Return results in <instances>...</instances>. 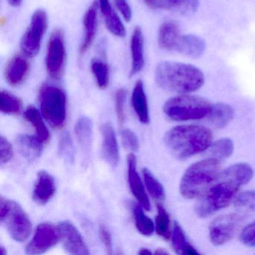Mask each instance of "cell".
Wrapping results in <instances>:
<instances>
[{"instance_id": "1", "label": "cell", "mask_w": 255, "mask_h": 255, "mask_svg": "<svg viewBox=\"0 0 255 255\" xmlns=\"http://www.w3.org/2000/svg\"><path fill=\"white\" fill-rule=\"evenodd\" d=\"M155 79L158 86L171 93H192L204 86L202 71L195 65L164 61L156 65Z\"/></svg>"}, {"instance_id": "2", "label": "cell", "mask_w": 255, "mask_h": 255, "mask_svg": "<svg viewBox=\"0 0 255 255\" xmlns=\"http://www.w3.org/2000/svg\"><path fill=\"white\" fill-rule=\"evenodd\" d=\"M164 141L175 157L185 159L210 147L213 143V133L205 127L180 125L169 129Z\"/></svg>"}, {"instance_id": "3", "label": "cell", "mask_w": 255, "mask_h": 255, "mask_svg": "<svg viewBox=\"0 0 255 255\" xmlns=\"http://www.w3.org/2000/svg\"><path fill=\"white\" fill-rule=\"evenodd\" d=\"M221 173V161L215 158L192 164L182 177L180 194L187 199L200 198L213 186Z\"/></svg>"}, {"instance_id": "4", "label": "cell", "mask_w": 255, "mask_h": 255, "mask_svg": "<svg viewBox=\"0 0 255 255\" xmlns=\"http://www.w3.org/2000/svg\"><path fill=\"white\" fill-rule=\"evenodd\" d=\"M242 187L235 180L221 173L213 186L200 197L195 205V212L199 217L206 218L229 205Z\"/></svg>"}, {"instance_id": "5", "label": "cell", "mask_w": 255, "mask_h": 255, "mask_svg": "<svg viewBox=\"0 0 255 255\" xmlns=\"http://www.w3.org/2000/svg\"><path fill=\"white\" fill-rule=\"evenodd\" d=\"M212 107L207 100L201 97L185 94L166 101L163 111L171 120L184 122L204 119L209 116Z\"/></svg>"}, {"instance_id": "6", "label": "cell", "mask_w": 255, "mask_h": 255, "mask_svg": "<svg viewBox=\"0 0 255 255\" xmlns=\"http://www.w3.org/2000/svg\"><path fill=\"white\" fill-rule=\"evenodd\" d=\"M39 102L43 117L53 129L64 128L66 122V96L56 86L44 84L39 92Z\"/></svg>"}, {"instance_id": "7", "label": "cell", "mask_w": 255, "mask_h": 255, "mask_svg": "<svg viewBox=\"0 0 255 255\" xmlns=\"http://www.w3.org/2000/svg\"><path fill=\"white\" fill-rule=\"evenodd\" d=\"M0 217L14 240L24 242L27 240L32 231V224L17 202L2 197L0 200Z\"/></svg>"}, {"instance_id": "8", "label": "cell", "mask_w": 255, "mask_h": 255, "mask_svg": "<svg viewBox=\"0 0 255 255\" xmlns=\"http://www.w3.org/2000/svg\"><path fill=\"white\" fill-rule=\"evenodd\" d=\"M48 26L46 11L38 9L34 13L30 24L20 41L22 53L28 58L35 57L39 53L41 41Z\"/></svg>"}, {"instance_id": "9", "label": "cell", "mask_w": 255, "mask_h": 255, "mask_svg": "<svg viewBox=\"0 0 255 255\" xmlns=\"http://www.w3.org/2000/svg\"><path fill=\"white\" fill-rule=\"evenodd\" d=\"M66 49L64 33L56 29L50 36L46 55V69L47 74L54 80H60L66 65Z\"/></svg>"}, {"instance_id": "10", "label": "cell", "mask_w": 255, "mask_h": 255, "mask_svg": "<svg viewBox=\"0 0 255 255\" xmlns=\"http://www.w3.org/2000/svg\"><path fill=\"white\" fill-rule=\"evenodd\" d=\"M241 215H222L216 218L209 227V237L214 246H222L232 240L243 227Z\"/></svg>"}, {"instance_id": "11", "label": "cell", "mask_w": 255, "mask_h": 255, "mask_svg": "<svg viewBox=\"0 0 255 255\" xmlns=\"http://www.w3.org/2000/svg\"><path fill=\"white\" fill-rule=\"evenodd\" d=\"M59 239L58 228L49 223L41 224L37 227L33 238L26 246V253L29 255L45 253L57 244Z\"/></svg>"}, {"instance_id": "12", "label": "cell", "mask_w": 255, "mask_h": 255, "mask_svg": "<svg viewBox=\"0 0 255 255\" xmlns=\"http://www.w3.org/2000/svg\"><path fill=\"white\" fill-rule=\"evenodd\" d=\"M60 240L68 253L76 255H88L90 254L83 237L71 222L63 221L58 225Z\"/></svg>"}, {"instance_id": "13", "label": "cell", "mask_w": 255, "mask_h": 255, "mask_svg": "<svg viewBox=\"0 0 255 255\" xmlns=\"http://www.w3.org/2000/svg\"><path fill=\"white\" fill-rule=\"evenodd\" d=\"M152 9L168 10L182 16L194 14L199 6V0H143Z\"/></svg>"}, {"instance_id": "14", "label": "cell", "mask_w": 255, "mask_h": 255, "mask_svg": "<svg viewBox=\"0 0 255 255\" xmlns=\"http://www.w3.org/2000/svg\"><path fill=\"white\" fill-rule=\"evenodd\" d=\"M23 55H14L7 63L5 68V80L11 86L21 85L27 77L30 70V64Z\"/></svg>"}, {"instance_id": "15", "label": "cell", "mask_w": 255, "mask_h": 255, "mask_svg": "<svg viewBox=\"0 0 255 255\" xmlns=\"http://www.w3.org/2000/svg\"><path fill=\"white\" fill-rule=\"evenodd\" d=\"M128 182L131 192L141 207L146 210H150V201L143 186L142 182L136 171V157L133 153L128 156Z\"/></svg>"}, {"instance_id": "16", "label": "cell", "mask_w": 255, "mask_h": 255, "mask_svg": "<svg viewBox=\"0 0 255 255\" xmlns=\"http://www.w3.org/2000/svg\"><path fill=\"white\" fill-rule=\"evenodd\" d=\"M182 35L178 23L173 20H167L159 26L158 44L162 50L176 51Z\"/></svg>"}, {"instance_id": "17", "label": "cell", "mask_w": 255, "mask_h": 255, "mask_svg": "<svg viewBox=\"0 0 255 255\" xmlns=\"http://www.w3.org/2000/svg\"><path fill=\"white\" fill-rule=\"evenodd\" d=\"M103 137V156L107 163L115 167L119 161V150L116 132L110 124H104L101 128Z\"/></svg>"}, {"instance_id": "18", "label": "cell", "mask_w": 255, "mask_h": 255, "mask_svg": "<svg viewBox=\"0 0 255 255\" xmlns=\"http://www.w3.org/2000/svg\"><path fill=\"white\" fill-rule=\"evenodd\" d=\"M55 192L56 183L53 177L47 171H40L32 194L34 201L40 204H47L53 198Z\"/></svg>"}, {"instance_id": "19", "label": "cell", "mask_w": 255, "mask_h": 255, "mask_svg": "<svg viewBox=\"0 0 255 255\" xmlns=\"http://www.w3.org/2000/svg\"><path fill=\"white\" fill-rule=\"evenodd\" d=\"M85 35L80 46V53L85 54L93 44L98 26V2H95L86 11L83 17Z\"/></svg>"}, {"instance_id": "20", "label": "cell", "mask_w": 255, "mask_h": 255, "mask_svg": "<svg viewBox=\"0 0 255 255\" xmlns=\"http://www.w3.org/2000/svg\"><path fill=\"white\" fill-rule=\"evenodd\" d=\"M132 68L130 76L138 74L144 66V36L141 28L136 27L132 32L130 41Z\"/></svg>"}, {"instance_id": "21", "label": "cell", "mask_w": 255, "mask_h": 255, "mask_svg": "<svg viewBox=\"0 0 255 255\" xmlns=\"http://www.w3.org/2000/svg\"><path fill=\"white\" fill-rule=\"evenodd\" d=\"M205 48V41L201 37L189 34L182 35L176 52L186 57L197 59L202 56Z\"/></svg>"}, {"instance_id": "22", "label": "cell", "mask_w": 255, "mask_h": 255, "mask_svg": "<svg viewBox=\"0 0 255 255\" xmlns=\"http://www.w3.org/2000/svg\"><path fill=\"white\" fill-rule=\"evenodd\" d=\"M16 144L23 157L30 162L38 159L42 153L43 143L37 137L22 134L17 136Z\"/></svg>"}, {"instance_id": "23", "label": "cell", "mask_w": 255, "mask_h": 255, "mask_svg": "<svg viewBox=\"0 0 255 255\" xmlns=\"http://www.w3.org/2000/svg\"><path fill=\"white\" fill-rule=\"evenodd\" d=\"M132 104L134 111L140 122L144 125H147L149 123L148 105L144 86L141 80H138L134 87L132 95Z\"/></svg>"}, {"instance_id": "24", "label": "cell", "mask_w": 255, "mask_h": 255, "mask_svg": "<svg viewBox=\"0 0 255 255\" xmlns=\"http://www.w3.org/2000/svg\"><path fill=\"white\" fill-rule=\"evenodd\" d=\"M208 116L209 122L213 127L222 129L232 121L234 111L228 104L219 103L213 105Z\"/></svg>"}, {"instance_id": "25", "label": "cell", "mask_w": 255, "mask_h": 255, "mask_svg": "<svg viewBox=\"0 0 255 255\" xmlns=\"http://www.w3.org/2000/svg\"><path fill=\"white\" fill-rule=\"evenodd\" d=\"M25 119L32 125L36 132L37 138L46 144L50 141V134L38 110L35 107L30 106L26 109L24 113Z\"/></svg>"}, {"instance_id": "26", "label": "cell", "mask_w": 255, "mask_h": 255, "mask_svg": "<svg viewBox=\"0 0 255 255\" xmlns=\"http://www.w3.org/2000/svg\"><path fill=\"white\" fill-rule=\"evenodd\" d=\"M77 140L85 152L90 150L93 135V125L87 117H82L77 121L74 129Z\"/></svg>"}, {"instance_id": "27", "label": "cell", "mask_w": 255, "mask_h": 255, "mask_svg": "<svg viewBox=\"0 0 255 255\" xmlns=\"http://www.w3.org/2000/svg\"><path fill=\"white\" fill-rule=\"evenodd\" d=\"M172 247L176 253L180 255H199L196 249L186 240V236L181 227L175 222L171 234Z\"/></svg>"}, {"instance_id": "28", "label": "cell", "mask_w": 255, "mask_h": 255, "mask_svg": "<svg viewBox=\"0 0 255 255\" xmlns=\"http://www.w3.org/2000/svg\"><path fill=\"white\" fill-rule=\"evenodd\" d=\"M130 207L134 222L138 232L144 236L151 235L155 228L153 221L144 214L142 208L138 204L132 203Z\"/></svg>"}, {"instance_id": "29", "label": "cell", "mask_w": 255, "mask_h": 255, "mask_svg": "<svg viewBox=\"0 0 255 255\" xmlns=\"http://www.w3.org/2000/svg\"><path fill=\"white\" fill-rule=\"evenodd\" d=\"M226 175L235 180L242 186L247 184L253 178L254 170L247 163H237L228 167L223 171Z\"/></svg>"}, {"instance_id": "30", "label": "cell", "mask_w": 255, "mask_h": 255, "mask_svg": "<svg viewBox=\"0 0 255 255\" xmlns=\"http://www.w3.org/2000/svg\"><path fill=\"white\" fill-rule=\"evenodd\" d=\"M234 207L240 215L249 216L255 213V191H246L240 194L234 201Z\"/></svg>"}, {"instance_id": "31", "label": "cell", "mask_w": 255, "mask_h": 255, "mask_svg": "<svg viewBox=\"0 0 255 255\" xmlns=\"http://www.w3.org/2000/svg\"><path fill=\"white\" fill-rule=\"evenodd\" d=\"M91 69L98 87L105 89L110 83V71L109 65L101 59H94L91 62Z\"/></svg>"}, {"instance_id": "32", "label": "cell", "mask_w": 255, "mask_h": 255, "mask_svg": "<svg viewBox=\"0 0 255 255\" xmlns=\"http://www.w3.org/2000/svg\"><path fill=\"white\" fill-rule=\"evenodd\" d=\"M0 110L4 114H19L22 110L21 101L6 91H1L0 92Z\"/></svg>"}, {"instance_id": "33", "label": "cell", "mask_w": 255, "mask_h": 255, "mask_svg": "<svg viewBox=\"0 0 255 255\" xmlns=\"http://www.w3.org/2000/svg\"><path fill=\"white\" fill-rule=\"evenodd\" d=\"M156 232L159 237L165 240L171 238V220L168 212L160 204L157 205V215L156 216Z\"/></svg>"}, {"instance_id": "34", "label": "cell", "mask_w": 255, "mask_h": 255, "mask_svg": "<svg viewBox=\"0 0 255 255\" xmlns=\"http://www.w3.org/2000/svg\"><path fill=\"white\" fill-rule=\"evenodd\" d=\"M210 147L212 157L221 161L230 157L232 155L234 150V144L232 140L224 138L212 143Z\"/></svg>"}, {"instance_id": "35", "label": "cell", "mask_w": 255, "mask_h": 255, "mask_svg": "<svg viewBox=\"0 0 255 255\" xmlns=\"http://www.w3.org/2000/svg\"><path fill=\"white\" fill-rule=\"evenodd\" d=\"M143 176L146 187L152 198L156 201H163L165 197V189L162 184L158 181L157 179L147 168L143 169Z\"/></svg>"}, {"instance_id": "36", "label": "cell", "mask_w": 255, "mask_h": 255, "mask_svg": "<svg viewBox=\"0 0 255 255\" xmlns=\"http://www.w3.org/2000/svg\"><path fill=\"white\" fill-rule=\"evenodd\" d=\"M59 153L65 161L72 163L75 159V147L71 135L68 132L62 134L59 140Z\"/></svg>"}, {"instance_id": "37", "label": "cell", "mask_w": 255, "mask_h": 255, "mask_svg": "<svg viewBox=\"0 0 255 255\" xmlns=\"http://www.w3.org/2000/svg\"><path fill=\"white\" fill-rule=\"evenodd\" d=\"M106 26L107 29L113 35L117 37L123 38L126 35V29L124 26L123 23L121 20L120 17L115 11H113L110 15L104 17Z\"/></svg>"}, {"instance_id": "38", "label": "cell", "mask_w": 255, "mask_h": 255, "mask_svg": "<svg viewBox=\"0 0 255 255\" xmlns=\"http://www.w3.org/2000/svg\"><path fill=\"white\" fill-rule=\"evenodd\" d=\"M126 99V91L119 89L116 94V110L119 125H123L125 120V102Z\"/></svg>"}, {"instance_id": "39", "label": "cell", "mask_w": 255, "mask_h": 255, "mask_svg": "<svg viewBox=\"0 0 255 255\" xmlns=\"http://www.w3.org/2000/svg\"><path fill=\"white\" fill-rule=\"evenodd\" d=\"M240 238L242 243L246 246L255 247V222L249 224L242 230Z\"/></svg>"}, {"instance_id": "40", "label": "cell", "mask_w": 255, "mask_h": 255, "mask_svg": "<svg viewBox=\"0 0 255 255\" xmlns=\"http://www.w3.org/2000/svg\"><path fill=\"white\" fill-rule=\"evenodd\" d=\"M14 156V151H13V147L11 143L4 138L1 136L0 138V162L1 164L7 163L12 159Z\"/></svg>"}, {"instance_id": "41", "label": "cell", "mask_w": 255, "mask_h": 255, "mask_svg": "<svg viewBox=\"0 0 255 255\" xmlns=\"http://www.w3.org/2000/svg\"><path fill=\"white\" fill-rule=\"evenodd\" d=\"M122 138L125 147L132 151H136L138 150L139 147L138 138L130 129H126L122 130Z\"/></svg>"}, {"instance_id": "42", "label": "cell", "mask_w": 255, "mask_h": 255, "mask_svg": "<svg viewBox=\"0 0 255 255\" xmlns=\"http://www.w3.org/2000/svg\"><path fill=\"white\" fill-rule=\"evenodd\" d=\"M100 237L105 246L106 250L109 255L113 254V239L109 230L104 225H101L99 229Z\"/></svg>"}, {"instance_id": "43", "label": "cell", "mask_w": 255, "mask_h": 255, "mask_svg": "<svg viewBox=\"0 0 255 255\" xmlns=\"http://www.w3.org/2000/svg\"><path fill=\"white\" fill-rule=\"evenodd\" d=\"M116 5L119 12L123 16L127 22H129L132 19V10L127 0H114Z\"/></svg>"}, {"instance_id": "44", "label": "cell", "mask_w": 255, "mask_h": 255, "mask_svg": "<svg viewBox=\"0 0 255 255\" xmlns=\"http://www.w3.org/2000/svg\"><path fill=\"white\" fill-rule=\"evenodd\" d=\"M99 5L104 17L110 15L113 11H115L112 8L110 0H99Z\"/></svg>"}, {"instance_id": "45", "label": "cell", "mask_w": 255, "mask_h": 255, "mask_svg": "<svg viewBox=\"0 0 255 255\" xmlns=\"http://www.w3.org/2000/svg\"><path fill=\"white\" fill-rule=\"evenodd\" d=\"M11 6L17 7L21 4L22 0H8Z\"/></svg>"}, {"instance_id": "46", "label": "cell", "mask_w": 255, "mask_h": 255, "mask_svg": "<svg viewBox=\"0 0 255 255\" xmlns=\"http://www.w3.org/2000/svg\"><path fill=\"white\" fill-rule=\"evenodd\" d=\"M150 254H152L151 252L147 249H141L138 252V255H150Z\"/></svg>"}, {"instance_id": "47", "label": "cell", "mask_w": 255, "mask_h": 255, "mask_svg": "<svg viewBox=\"0 0 255 255\" xmlns=\"http://www.w3.org/2000/svg\"><path fill=\"white\" fill-rule=\"evenodd\" d=\"M155 254H156V255H168V252H166L165 249H159L155 252Z\"/></svg>"}, {"instance_id": "48", "label": "cell", "mask_w": 255, "mask_h": 255, "mask_svg": "<svg viewBox=\"0 0 255 255\" xmlns=\"http://www.w3.org/2000/svg\"><path fill=\"white\" fill-rule=\"evenodd\" d=\"M0 249H1V252H0L1 255H6L7 252L6 250H5V248L3 247V246H1Z\"/></svg>"}]
</instances>
